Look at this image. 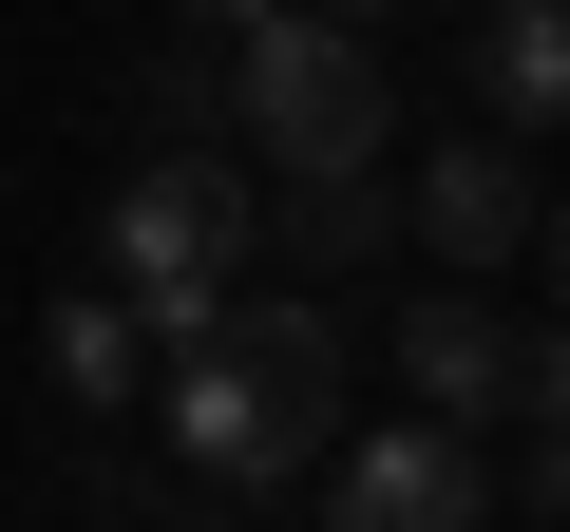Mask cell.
<instances>
[{
	"mask_svg": "<svg viewBox=\"0 0 570 532\" xmlns=\"http://www.w3.org/2000/svg\"><path fill=\"white\" fill-rule=\"evenodd\" d=\"M153 418H171L190 494H305V475H343V305L247 286V324L153 381Z\"/></svg>",
	"mask_w": 570,
	"mask_h": 532,
	"instance_id": "cell-1",
	"label": "cell"
},
{
	"mask_svg": "<svg viewBox=\"0 0 570 532\" xmlns=\"http://www.w3.org/2000/svg\"><path fill=\"white\" fill-rule=\"evenodd\" d=\"M228 152L266 171V190H362L381 152H400V77H381V39H343V20H285L228 58Z\"/></svg>",
	"mask_w": 570,
	"mask_h": 532,
	"instance_id": "cell-2",
	"label": "cell"
},
{
	"mask_svg": "<svg viewBox=\"0 0 570 532\" xmlns=\"http://www.w3.org/2000/svg\"><path fill=\"white\" fill-rule=\"evenodd\" d=\"M400 209H419V247H438V286H494V266L551 228V190H532V152H513V134H438Z\"/></svg>",
	"mask_w": 570,
	"mask_h": 532,
	"instance_id": "cell-3",
	"label": "cell"
},
{
	"mask_svg": "<svg viewBox=\"0 0 570 532\" xmlns=\"http://www.w3.org/2000/svg\"><path fill=\"white\" fill-rule=\"evenodd\" d=\"M324 532H494V456H475V437H438V418H400V437H343V475H324Z\"/></svg>",
	"mask_w": 570,
	"mask_h": 532,
	"instance_id": "cell-4",
	"label": "cell"
},
{
	"mask_svg": "<svg viewBox=\"0 0 570 532\" xmlns=\"http://www.w3.org/2000/svg\"><path fill=\"white\" fill-rule=\"evenodd\" d=\"M513 362H532V324H494L475 286H419V305H400V381H419V418H438V437L513 418Z\"/></svg>",
	"mask_w": 570,
	"mask_h": 532,
	"instance_id": "cell-5",
	"label": "cell"
},
{
	"mask_svg": "<svg viewBox=\"0 0 570 532\" xmlns=\"http://www.w3.org/2000/svg\"><path fill=\"white\" fill-rule=\"evenodd\" d=\"M381 247H419V209H400V171H362V190H266V266H285V286H362V266Z\"/></svg>",
	"mask_w": 570,
	"mask_h": 532,
	"instance_id": "cell-6",
	"label": "cell"
},
{
	"mask_svg": "<svg viewBox=\"0 0 570 532\" xmlns=\"http://www.w3.org/2000/svg\"><path fill=\"white\" fill-rule=\"evenodd\" d=\"M475 134H570V0H494L475 20Z\"/></svg>",
	"mask_w": 570,
	"mask_h": 532,
	"instance_id": "cell-7",
	"label": "cell"
},
{
	"mask_svg": "<svg viewBox=\"0 0 570 532\" xmlns=\"http://www.w3.org/2000/svg\"><path fill=\"white\" fill-rule=\"evenodd\" d=\"M115 115H134V152H228V58L209 39H153L115 77Z\"/></svg>",
	"mask_w": 570,
	"mask_h": 532,
	"instance_id": "cell-8",
	"label": "cell"
},
{
	"mask_svg": "<svg viewBox=\"0 0 570 532\" xmlns=\"http://www.w3.org/2000/svg\"><path fill=\"white\" fill-rule=\"evenodd\" d=\"M39 362H58V400H96V418H134V400H153V324H134L115 286H77V305L39 324Z\"/></svg>",
	"mask_w": 570,
	"mask_h": 532,
	"instance_id": "cell-9",
	"label": "cell"
},
{
	"mask_svg": "<svg viewBox=\"0 0 570 532\" xmlns=\"http://www.w3.org/2000/svg\"><path fill=\"white\" fill-rule=\"evenodd\" d=\"M266 20H285V0H171V39H209V58H247Z\"/></svg>",
	"mask_w": 570,
	"mask_h": 532,
	"instance_id": "cell-10",
	"label": "cell"
},
{
	"mask_svg": "<svg viewBox=\"0 0 570 532\" xmlns=\"http://www.w3.org/2000/svg\"><path fill=\"white\" fill-rule=\"evenodd\" d=\"M513 513H532V532H570V437H532V456H513Z\"/></svg>",
	"mask_w": 570,
	"mask_h": 532,
	"instance_id": "cell-11",
	"label": "cell"
},
{
	"mask_svg": "<svg viewBox=\"0 0 570 532\" xmlns=\"http://www.w3.org/2000/svg\"><path fill=\"white\" fill-rule=\"evenodd\" d=\"M305 20H343V39H400V20H419V0H305Z\"/></svg>",
	"mask_w": 570,
	"mask_h": 532,
	"instance_id": "cell-12",
	"label": "cell"
},
{
	"mask_svg": "<svg viewBox=\"0 0 570 532\" xmlns=\"http://www.w3.org/2000/svg\"><path fill=\"white\" fill-rule=\"evenodd\" d=\"M532 247H551V324H570V190H551V228H532Z\"/></svg>",
	"mask_w": 570,
	"mask_h": 532,
	"instance_id": "cell-13",
	"label": "cell"
}]
</instances>
